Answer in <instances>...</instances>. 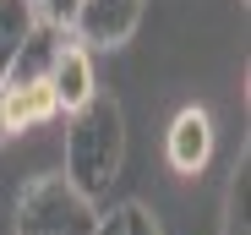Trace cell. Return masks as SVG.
I'll return each mask as SVG.
<instances>
[{
  "label": "cell",
  "mask_w": 251,
  "mask_h": 235,
  "mask_svg": "<svg viewBox=\"0 0 251 235\" xmlns=\"http://www.w3.org/2000/svg\"><path fill=\"white\" fill-rule=\"evenodd\" d=\"M126 164V115L115 99H93L76 115H66V181L88 203H99L104 191L120 181Z\"/></svg>",
  "instance_id": "obj_1"
},
{
  "label": "cell",
  "mask_w": 251,
  "mask_h": 235,
  "mask_svg": "<svg viewBox=\"0 0 251 235\" xmlns=\"http://www.w3.org/2000/svg\"><path fill=\"white\" fill-rule=\"evenodd\" d=\"M99 203H88L66 175H33L17 197V235H93Z\"/></svg>",
  "instance_id": "obj_2"
},
{
  "label": "cell",
  "mask_w": 251,
  "mask_h": 235,
  "mask_svg": "<svg viewBox=\"0 0 251 235\" xmlns=\"http://www.w3.org/2000/svg\"><path fill=\"white\" fill-rule=\"evenodd\" d=\"M137 22H142V0H82L71 33L82 38V50H115L137 33Z\"/></svg>",
  "instance_id": "obj_3"
},
{
  "label": "cell",
  "mask_w": 251,
  "mask_h": 235,
  "mask_svg": "<svg viewBox=\"0 0 251 235\" xmlns=\"http://www.w3.org/2000/svg\"><path fill=\"white\" fill-rule=\"evenodd\" d=\"M164 159H170L175 175H202L207 170V159H213V115L202 104L175 109L170 131H164Z\"/></svg>",
  "instance_id": "obj_4"
},
{
  "label": "cell",
  "mask_w": 251,
  "mask_h": 235,
  "mask_svg": "<svg viewBox=\"0 0 251 235\" xmlns=\"http://www.w3.org/2000/svg\"><path fill=\"white\" fill-rule=\"evenodd\" d=\"M60 44H66V33L50 27V22H38L27 33V44L6 60V71H0V88H27V82H50V71L60 60Z\"/></svg>",
  "instance_id": "obj_5"
},
{
  "label": "cell",
  "mask_w": 251,
  "mask_h": 235,
  "mask_svg": "<svg viewBox=\"0 0 251 235\" xmlns=\"http://www.w3.org/2000/svg\"><path fill=\"white\" fill-rule=\"evenodd\" d=\"M50 88H55V104L66 109V115H76L82 104H93L99 99V82H93V55L82 50V44H60V60H55V71H50Z\"/></svg>",
  "instance_id": "obj_6"
},
{
  "label": "cell",
  "mask_w": 251,
  "mask_h": 235,
  "mask_svg": "<svg viewBox=\"0 0 251 235\" xmlns=\"http://www.w3.org/2000/svg\"><path fill=\"white\" fill-rule=\"evenodd\" d=\"M60 104H55V88L50 82H27V88H0V121H6V137L11 131H33L55 121Z\"/></svg>",
  "instance_id": "obj_7"
},
{
  "label": "cell",
  "mask_w": 251,
  "mask_h": 235,
  "mask_svg": "<svg viewBox=\"0 0 251 235\" xmlns=\"http://www.w3.org/2000/svg\"><path fill=\"white\" fill-rule=\"evenodd\" d=\"M33 27H38V6L33 0H0V71H6V60L27 44Z\"/></svg>",
  "instance_id": "obj_8"
},
{
  "label": "cell",
  "mask_w": 251,
  "mask_h": 235,
  "mask_svg": "<svg viewBox=\"0 0 251 235\" xmlns=\"http://www.w3.org/2000/svg\"><path fill=\"white\" fill-rule=\"evenodd\" d=\"M224 235H251V159L240 153L229 197H224Z\"/></svg>",
  "instance_id": "obj_9"
},
{
  "label": "cell",
  "mask_w": 251,
  "mask_h": 235,
  "mask_svg": "<svg viewBox=\"0 0 251 235\" xmlns=\"http://www.w3.org/2000/svg\"><path fill=\"white\" fill-rule=\"evenodd\" d=\"M33 6H38V22H50V27H60V33H66L82 0H33Z\"/></svg>",
  "instance_id": "obj_10"
},
{
  "label": "cell",
  "mask_w": 251,
  "mask_h": 235,
  "mask_svg": "<svg viewBox=\"0 0 251 235\" xmlns=\"http://www.w3.org/2000/svg\"><path fill=\"white\" fill-rule=\"evenodd\" d=\"M120 235H158V224H153V213L142 203H126L120 208Z\"/></svg>",
  "instance_id": "obj_11"
},
{
  "label": "cell",
  "mask_w": 251,
  "mask_h": 235,
  "mask_svg": "<svg viewBox=\"0 0 251 235\" xmlns=\"http://www.w3.org/2000/svg\"><path fill=\"white\" fill-rule=\"evenodd\" d=\"M93 235H120V213H109V219H99V230Z\"/></svg>",
  "instance_id": "obj_12"
},
{
  "label": "cell",
  "mask_w": 251,
  "mask_h": 235,
  "mask_svg": "<svg viewBox=\"0 0 251 235\" xmlns=\"http://www.w3.org/2000/svg\"><path fill=\"white\" fill-rule=\"evenodd\" d=\"M0 148H6V121H0Z\"/></svg>",
  "instance_id": "obj_13"
}]
</instances>
